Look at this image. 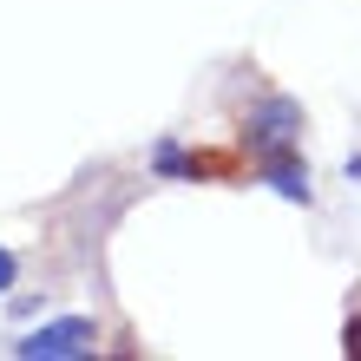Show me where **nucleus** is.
<instances>
[{"mask_svg":"<svg viewBox=\"0 0 361 361\" xmlns=\"http://www.w3.org/2000/svg\"><path fill=\"white\" fill-rule=\"evenodd\" d=\"M257 164H263V184L276 190V197L309 204V164H295V152H269V158H257Z\"/></svg>","mask_w":361,"mask_h":361,"instance_id":"obj_3","label":"nucleus"},{"mask_svg":"<svg viewBox=\"0 0 361 361\" xmlns=\"http://www.w3.org/2000/svg\"><path fill=\"white\" fill-rule=\"evenodd\" d=\"M295 132H302V105H295L289 92H269L257 112L243 118V145L257 158H269V152H289L295 145Z\"/></svg>","mask_w":361,"mask_h":361,"instance_id":"obj_1","label":"nucleus"},{"mask_svg":"<svg viewBox=\"0 0 361 361\" xmlns=\"http://www.w3.org/2000/svg\"><path fill=\"white\" fill-rule=\"evenodd\" d=\"M152 164H158L164 178H190V158H184V145H171V138H164L158 152H152Z\"/></svg>","mask_w":361,"mask_h":361,"instance_id":"obj_4","label":"nucleus"},{"mask_svg":"<svg viewBox=\"0 0 361 361\" xmlns=\"http://www.w3.org/2000/svg\"><path fill=\"white\" fill-rule=\"evenodd\" d=\"M342 348H348V355H361V315H348V329H342Z\"/></svg>","mask_w":361,"mask_h":361,"instance_id":"obj_6","label":"nucleus"},{"mask_svg":"<svg viewBox=\"0 0 361 361\" xmlns=\"http://www.w3.org/2000/svg\"><path fill=\"white\" fill-rule=\"evenodd\" d=\"M92 348H99L92 315H66V322H47V329H33L27 342H13L20 361H73V355H92Z\"/></svg>","mask_w":361,"mask_h":361,"instance_id":"obj_2","label":"nucleus"},{"mask_svg":"<svg viewBox=\"0 0 361 361\" xmlns=\"http://www.w3.org/2000/svg\"><path fill=\"white\" fill-rule=\"evenodd\" d=\"M13 276H20V263H13V250H7V243H0V295H7V289H13Z\"/></svg>","mask_w":361,"mask_h":361,"instance_id":"obj_5","label":"nucleus"}]
</instances>
